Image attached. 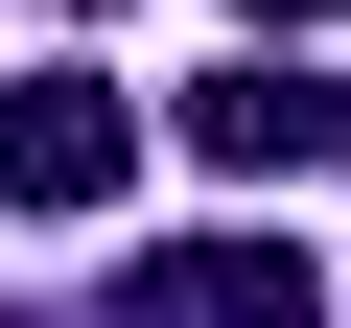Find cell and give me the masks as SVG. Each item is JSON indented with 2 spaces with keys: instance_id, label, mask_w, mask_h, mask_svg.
<instances>
[{
  "instance_id": "3957f363",
  "label": "cell",
  "mask_w": 351,
  "mask_h": 328,
  "mask_svg": "<svg viewBox=\"0 0 351 328\" xmlns=\"http://www.w3.org/2000/svg\"><path fill=\"white\" fill-rule=\"evenodd\" d=\"M117 164H141V117H117L94 71H24V94H0V188H24V211H94Z\"/></svg>"
},
{
  "instance_id": "6da1fadb",
  "label": "cell",
  "mask_w": 351,
  "mask_h": 328,
  "mask_svg": "<svg viewBox=\"0 0 351 328\" xmlns=\"http://www.w3.org/2000/svg\"><path fill=\"white\" fill-rule=\"evenodd\" d=\"M117 328H328V281L281 235H164V258H117Z\"/></svg>"
},
{
  "instance_id": "7a4b0ae2",
  "label": "cell",
  "mask_w": 351,
  "mask_h": 328,
  "mask_svg": "<svg viewBox=\"0 0 351 328\" xmlns=\"http://www.w3.org/2000/svg\"><path fill=\"white\" fill-rule=\"evenodd\" d=\"M188 141L234 164V188H258V164H351V71H304V47H234V71L188 94Z\"/></svg>"
},
{
  "instance_id": "277c9868",
  "label": "cell",
  "mask_w": 351,
  "mask_h": 328,
  "mask_svg": "<svg viewBox=\"0 0 351 328\" xmlns=\"http://www.w3.org/2000/svg\"><path fill=\"white\" fill-rule=\"evenodd\" d=\"M234 24H258V47H281V24H328V0H234Z\"/></svg>"
}]
</instances>
